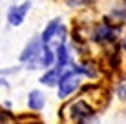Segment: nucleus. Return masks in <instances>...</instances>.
Listing matches in <instances>:
<instances>
[{"instance_id": "nucleus-8", "label": "nucleus", "mask_w": 126, "mask_h": 124, "mask_svg": "<svg viewBox=\"0 0 126 124\" xmlns=\"http://www.w3.org/2000/svg\"><path fill=\"white\" fill-rule=\"evenodd\" d=\"M117 95H119L121 100H126V80H123V82L117 86Z\"/></svg>"}, {"instance_id": "nucleus-3", "label": "nucleus", "mask_w": 126, "mask_h": 124, "mask_svg": "<svg viewBox=\"0 0 126 124\" xmlns=\"http://www.w3.org/2000/svg\"><path fill=\"white\" fill-rule=\"evenodd\" d=\"M40 40L38 38H35V40H31L28 44V48H26L22 51V55H20V60L22 62H31V60H37L38 53H40Z\"/></svg>"}, {"instance_id": "nucleus-2", "label": "nucleus", "mask_w": 126, "mask_h": 124, "mask_svg": "<svg viewBox=\"0 0 126 124\" xmlns=\"http://www.w3.org/2000/svg\"><path fill=\"white\" fill-rule=\"evenodd\" d=\"M29 7H31V4H29V2L22 4V6L11 7L9 13H7V20H9V24L11 26H20L24 22V16H26V13H28Z\"/></svg>"}, {"instance_id": "nucleus-1", "label": "nucleus", "mask_w": 126, "mask_h": 124, "mask_svg": "<svg viewBox=\"0 0 126 124\" xmlns=\"http://www.w3.org/2000/svg\"><path fill=\"white\" fill-rule=\"evenodd\" d=\"M59 97L60 99H66L68 95H71L80 84V75H79V69L75 71H69V73H62L59 79Z\"/></svg>"}, {"instance_id": "nucleus-6", "label": "nucleus", "mask_w": 126, "mask_h": 124, "mask_svg": "<svg viewBox=\"0 0 126 124\" xmlns=\"http://www.w3.org/2000/svg\"><path fill=\"white\" fill-rule=\"evenodd\" d=\"M60 75H62V69H59V68H55V69H51V71H47V73L40 79V82L42 84H47V86H55V84L59 82V79H60Z\"/></svg>"}, {"instance_id": "nucleus-7", "label": "nucleus", "mask_w": 126, "mask_h": 124, "mask_svg": "<svg viewBox=\"0 0 126 124\" xmlns=\"http://www.w3.org/2000/svg\"><path fill=\"white\" fill-rule=\"evenodd\" d=\"M111 37H113V31H111L108 26L99 28V29H97V35H95V38H97L99 42H104V40H108V38H111Z\"/></svg>"}, {"instance_id": "nucleus-9", "label": "nucleus", "mask_w": 126, "mask_h": 124, "mask_svg": "<svg viewBox=\"0 0 126 124\" xmlns=\"http://www.w3.org/2000/svg\"><path fill=\"white\" fill-rule=\"evenodd\" d=\"M124 48H126V38H124Z\"/></svg>"}, {"instance_id": "nucleus-5", "label": "nucleus", "mask_w": 126, "mask_h": 124, "mask_svg": "<svg viewBox=\"0 0 126 124\" xmlns=\"http://www.w3.org/2000/svg\"><path fill=\"white\" fill-rule=\"evenodd\" d=\"M46 104V97L42 91H38V89H33L31 93L28 95V106L31 110H42Z\"/></svg>"}, {"instance_id": "nucleus-4", "label": "nucleus", "mask_w": 126, "mask_h": 124, "mask_svg": "<svg viewBox=\"0 0 126 124\" xmlns=\"http://www.w3.org/2000/svg\"><path fill=\"white\" fill-rule=\"evenodd\" d=\"M92 115V108H90L86 102L77 100L75 104H71V119H88Z\"/></svg>"}]
</instances>
